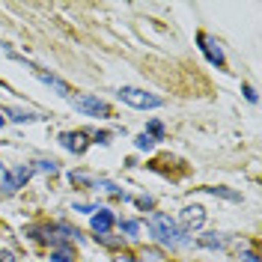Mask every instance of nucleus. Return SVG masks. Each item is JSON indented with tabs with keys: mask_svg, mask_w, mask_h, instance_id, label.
Masks as SVG:
<instances>
[{
	"mask_svg": "<svg viewBox=\"0 0 262 262\" xmlns=\"http://www.w3.org/2000/svg\"><path fill=\"white\" fill-rule=\"evenodd\" d=\"M39 78H42V81H45V83H51V86H57V90H60L63 96H66V93H69V86H66V83L60 81V78H54V75H45V72H39Z\"/></svg>",
	"mask_w": 262,
	"mask_h": 262,
	"instance_id": "obj_9",
	"label": "nucleus"
},
{
	"mask_svg": "<svg viewBox=\"0 0 262 262\" xmlns=\"http://www.w3.org/2000/svg\"><path fill=\"white\" fill-rule=\"evenodd\" d=\"M245 96H247V101H256V90L253 86H245Z\"/></svg>",
	"mask_w": 262,
	"mask_h": 262,
	"instance_id": "obj_17",
	"label": "nucleus"
},
{
	"mask_svg": "<svg viewBox=\"0 0 262 262\" xmlns=\"http://www.w3.org/2000/svg\"><path fill=\"white\" fill-rule=\"evenodd\" d=\"M149 131H152V134H164V128H161V122H152V125H149Z\"/></svg>",
	"mask_w": 262,
	"mask_h": 262,
	"instance_id": "obj_19",
	"label": "nucleus"
},
{
	"mask_svg": "<svg viewBox=\"0 0 262 262\" xmlns=\"http://www.w3.org/2000/svg\"><path fill=\"white\" fill-rule=\"evenodd\" d=\"M152 143H155V140H152L149 134H140V137H137V149H152Z\"/></svg>",
	"mask_w": 262,
	"mask_h": 262,
	"instance_id": "obj_12",
	"label": "nucleus"
},
{
	"mask_svg": "<svg viewBox=\"0 0 262 262\" xmlns=\"http://www.w3.org/2000/svg\"><path fill=\"white\" fill-rule=\"evenodd\" d=\"M137 206H140V209H149V206H152V200H149V196H140V200H137Z\"/></svg>",
	"mask_w": 262,
	"mask_h": 262,
	"instance_id": "obj_18",
	"label": "nucleus"
},
{
	"mask_svg": "<svg viewBox=\"0 0 262 262\" xmlns=\"http://www.w3.org/2000/svg\"><path fill=\"white\" fill-rule=\"evenodd\" d=\"M75 107L83 111V114H90V116H107L111 114V107H107L104 101L93 98V96H75Z\"/></svg>",
	"mask_w": 262,
	"mask_h": 262,
	"instance_id": "obj_4",
	"label": "nucleus"
},
{
	"mask_svg": "<svg viewBox=\"0 0 262 262\" xmlns=\"http://www.w3.org/2000/svg\"><path fill=\"white\" fill-rule=\"evenodd\" d=\"M212 194H221V196H227V200H238V194H232V191H227V188H209Z\"/></svg>",
	"mask_w": 262,
	"mask_h": 262,
	"instance_id": "obj_13",
	"label": "nucleus"
},
{
	"mask_svg": "<svg viewBox=\"0 0 262 262\" xmlns=\"http://www.w3.org/2000/svg\"><path fill=\"white\" fill-rule=\"evenodd\" d=\"M179 224H182V229H188V232L200 229L206 224V209H203V206H185L182 214H179Z\"/></svg>",
	"mask_w": 262,
	"mask_h": 262,
	"instance_id": "obj_3",
	"label": "nucleus"
},
{
	"mask_svg": "<svg viewBox=\"0 0 262 262\" xmlns=\"http://www.w3.org/2000/svg\"><path fill=\"white\" fill-rule=\"evenodd\" d=\"M111 227H114V214L107 209H98V214H93V232L96 235H107Z\"/></svg>",
	"mask_w": 262,
	"mask_h": 262,
	"instance_id": "obj_6",
	"label": "nucleus"
},
{
	"mask_svg": "<svg viewBox=\"0 0 262 262\" xmlns=\"http://www.w3.org/2000/svg\"><path fill=\"white\" fill-rule=\"evenodd\" d=\"M39 170H45V173H57V164L54 161H39Z\"/></svg>",
	"mask_w": 262,
	"mask_h": 262,
	"instance_id": "obj_15",
	"label": "nucleus"
},
{
	"mask_svg": "<svg viewBox=\"0 0 262 262\" xmlns=\"http://www.w3.org/2000/svg\"><path fill=\"white\" fill-rule=\"evenodd\" d=\"M200 42H203V51H206V57H209L214 66H224V51L217 48V45H214L209 36H200Z\"/></svg>",
	"mask_w": 262,
	"mask_h": 262,
	"instance_id": "obj_7",
	"label": "nucleus"
},
{
	"mask_svg": "<svg viewBox=\"0 0 262 262\" xmlns=\"http://www.w3.org/2000/svg\"><path fill=\"white\" fill-rule=\"evenodd\" d=\"M114 262H134V256H128V253H119Z\"/></svg>",
	"mask_w": 262,
	"mask_h": 262,
	"instance_id": "obj_20",
	"label": "nucleus"
},
{
	"mask_svg": "<svg viewBox=\"0 0 262 262\" xmlns=\"http://www.w3.org/2000/svg\"><path fill=\"white\" fill-rule=\"evenodd\" d=\"M238 262H259V256H256L253 250H245V253H242V259H238Z\"/></svg>",
	"mask_w": 262,
	"mask_h": 262,
	"instance_id": "obj_16",
	"label": "nucleus"
},
{
	"mask_svg": "<svg viewBox=\"0 0 262 262\" xmlns=\"http://www.w3.org/2000/svg\"><path fill=\"white\" fill-rule=\"evenodd\" d=\"M0 125H3V114H0Z\"/></svg>",
	"mask_w": 262,
	"mask_h": 262,
	"instance_id": "obj_21",
	"label": "nucleus"
},
{
	"mask_svg": "<svg viewBox=\"0 0 262 262\" xmlns=\"http://www.w3.org/2000/svg\"><path fill=\"white\" fill-rule=\"evenodd\" d=\"M119 98L128 101L131 107H158V104H161V98L158 96H149V93L134 90V86H122V90H119Z\"/></svg>",
	"mask_w": 262,
	"mask_h": 262,
	"instance_id": "obj_2",
	"label": "nucleus"
},
{
	"mask_svg": "<svg viewBox=\"0 0 262 262\" xmlns=\"http://www.w3.org/2000/svg\"><path fill=\"white\" fill-rule=\"evenodd\" d=\"M51 259H57V262H75V256H72V250L66 245H60L54 253H51Z\"/></svg>",
	"mask_w": 262,
	"mask_h": 262,
	"instance_id": "obj_8",
	"label": "nucleus"
},
{
	"mask_svg": "<svg viewBox=\"0 0 262 262\" xmlns=\"http://www.w3.org/2000/svg\"><path fill=\"white\" fill-rule=\"evenodd\" d=\"M200 245H203V247H221V245H224V238L214 232V235H206V238H200Z\"/></svg>",
	"mask_w": 262,
	"mask_h": 262,
	"instance_id": "obj_10",
	"label": "nucleus"
},
{
	"mask_svg": "<svg viewBox=\"0 0 262 262\" xmlns=\"http://www.w3.org/2000/svg\"><path fill=\"white\" fill-rule=\"evenodd\" d=\"M149 229L161 238L164 245H170V247H176L182 242V238H179V235H182L179 227H176L167 214H152V217H149Z\"/></svg>",
	"mask_w": 262,
	"mask_h": 262,
	"instance_id": "obj_1",
	"label": "nucleus"
},
{
	"mask_svg": "<svg viewBox=\"0 0 262 262\" xmlns=\"http://www.w3.org/2000/svg\"><path fill=\"white\" fill-rule=\"evenodd\" d=\"M60 143H63L69 152H83V149L90 146V140H86L83 131H66V134H60Z\"/></svg>",
	"mask_w": 262,
	"mask_h": 262,
	"instance_id": "obj_5",
	"label": "nucleus"
},
{
	"mask_svg": "<svg viewBox=\"0 0 262 262\" xmlns=\"http://www.w3.org/2000/svg\"><path fill=\"white\" fill-rule=\"evenodd\" d=\"M122 229H125L128 235H134V232L140 229V224H137V221H125V224H122Z\"/></svg>",
	"mask_w": 262,
	"mask_h": 262,
	"instance_id": "obj_14",
	"label": "nucleus"
},
{
	"mask_svg": "<svg viewBox=\"0 0 262 262\" xmlns=\"http://www.w3.org/2000/svg\"><path fill=\"white\" fill-rule=\"evenodd\" d=\"M9 116H12L15 122H30V119H36V116H33V114H24V111H12V114H9Z\"/></svg>",
	"mask_w": 262,
	"mask_h": 262,
	"instance_id": "obj_11",
	"label": "nucleus"
}]
</instances>
